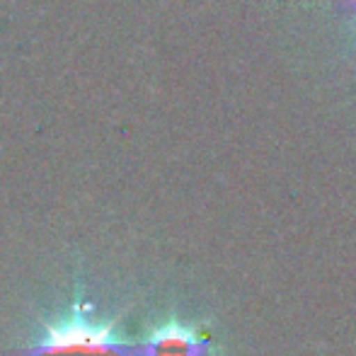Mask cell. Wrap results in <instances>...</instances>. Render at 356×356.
<instances>
[{
    "instance_id": "3957f363",
    "label": "cell",
    "mask_w": 356,
    "mask_h": 356,
    "mask_svg": "<svg viewBox=\"0 0 356 356\" xmlns=\"http://www.w3.org/2000/svg\"><path fill=\"white\" fill-rule=\"evenodd\" d=\"M354 8H356V0H354Z\"/></svg>"
},
{
    "instance_id": "7a4b0ae2",
    "label": "cell",
    "mask_w": 356,
    "mask_h": 356,
    "mask_svg": "<svg viewBox=\"0 0 356 356\" xmlns=\"http://www.w3.org/2000/svg\"><path fill=\"white\" fill-rule=\"evenodd\" d=\"M143 356H202V339L182 325H168L150 334Z\"/></svg>"
},
{
    "instance_id": "6da1fadb",
    "label": "cell",
    "mask_w": 356,
    "mask_h": 356,
    "mask_svg": "<svg viewBox=\"0 0 356 356\" xmlns=\"http://www.w3.org/2000/svg\"><path fill=\"white\" fill-rule=\"evenodd\" d=\"M131 349L119 342L112 323H92L83 315L49 325L44 339L34 344L27 356H129Z\"/></svg>"
}]
</instances>
